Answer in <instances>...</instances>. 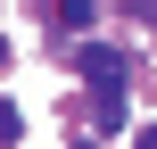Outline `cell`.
Segmentation results:
<instances>
[{
  "label": "cell",
  "mask_w": 157,
  "mask_h": 149,
  "mask_svg": "<svg viewBox=\"0 0 157 149\" xmlns=\"http://www.w3.org/2000/svg\"><path fill=\"white\" fill-rule=\"evenodd\" d=\"M75 58H83V83H91V100H124V50H108V41H83Z\"/></svg>",
  "instance_id": "cell-1"
},
{
  "label": "cell",
  "mask_w": 157,
  "mask_h": 149,
  "mask_svg": "<svg viewBox=\"0 0 157 149\" xmlns=\"http://www.w3.org/2000/svg\"><path fill=\"white\" fill-rule=\"evenodd\" d=\"M17 133H25V116H17L8 100H0V141H17Z\"/></svg>",
  "instance_id": "cell-2"
},
{
  "label": "cell",
  "mask_w": 157,
  "mask_h": 149,
  "mask_svg": "<svg viewBox=\"0 0 157 149\" xmlns=\"http://www.w3.org/2000/svg\"><path fill=\"white\" fill-rule=\"evenodd\" d=\"M141 149H157V124H149V133H141Z\"/></svg>",
  "instance_id": "cell-3"
},
{
  "label": "cell",
  "mask_w": 157,
  "mask_h": 149,
  "mask_svg": "<svg viewBox=\"0 0 157 149\" xmlns=\"http://www.w3.org/2000/svg\"><path fill=\"white\" fill-rule=\"evenodd\" d=\"M0 58H8V41H0Z\"/></svg>",
  "instance_id": "cell-4"
},
{
  "label": "cell",
  "mask_w": 157,
  "mask_h": 149,
  "mask_svg": "<svg viewBox=\"0 0 157 149\" xmlns=\"http://www.w3.org/2000/svg\"><path fill=\"white\" fill-rule=\"evenodd\" d=\"M149 25H157V8H149Z\"/></svg>",
  "instance_id": "cell-5"
}]
</instances>
